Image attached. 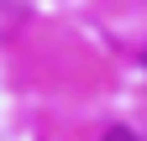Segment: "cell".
Here are the masks:
<instances>
[{
  "label": "cell",
  "mask_w": 147,
  "mask_h": 141,
  "mask_svg": "<svg viewBox=\"0 0 147 141\" xmlns=\"http://www.w3.org/2000/svg\"><path fill=\"white\" fill-rule=\"evenodd\" d=\"M100 141H142V136H137V131H126V126H110Z\"/></svg>",
  "instance_id": "1"
}]
</instances>
